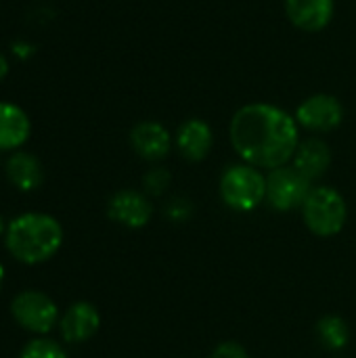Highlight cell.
Returning a JSON list of instances; mask_svg holds the SVG:
<instances>
[{"label": "cell", "mask_w": 356, "mask_h": 358, "mask_svg": "<svg viewBox=\"0 0 356 358\" xmlns=\"http://www.w3.org/2000/svg\"><path fill=\"white\" fill-rule=\"evenodd\" d=\"M229 134L237 155L254 168H281L300 145L296 117L269 103L243 105L233 115Z\"/></svg>", "instance_id": "1"}, {"label": "cell", "mask_w": 356, "mask_h": 358, "mask_svg": "<svg viewBox=\"0 0 356 358\" xmlns=\"http://www.w3.org/2000/svg\"><path fill=\"white\" fill-rule=\"evenodd\" d=\"M63 245L61 222L44 212H25L13 218L4 233L6 252L21 264L48 262Z\"/></svg>", "instance_id": "2"}, {"label": "cell", "mask_w": 356, "mask_h": 358, "mask_svg": "<svg viewBox=\"0 0 356 358\" xmlns=\"http://www.w3.org/2000/svg\"><path fill=\"white\" fill-rule=\"evenodd\" d=\"M220 197L235 212H252L266 199V176L250 166H229L220 176Z\"/></svg>", "instance_id": "3"}, {"label": "cell", "mask_w": 356, "mask_h": 358, "mask_svg": "<svg viewBox=\"0 0 356 358\" xmlns=\"http://www.w3.org/2000/svg\"><path fill=\"white\" fill-rule=\"evenodd\" d=\"M306 227L319 237L338 235L348 218V208L340 191L332 187H313L302 206Z\"/></svg>", "instance_id": "4"}, {"label": "cell", "mask_w": 356, "mask_h": 358, "mask_svg": "<svg viewBox=\"0 0 356 358\" xmlns=\"http://www.w3.org/2000/svg\"><path fill=\"white\" fill-rule=\"evenodd\" d=\"M10 315L21 329L36 336H46L59 325V308L55 300L38 289L19 292L10 302Z\"/></svg>", "instance_id": "5"}, {"label": "cell", "mask_w": 356, "mask_h": 358, "mask_svg": "<svg viewBox=\"0 0 356 358\" xmlns=\"http://www.w3.org/2000/svg\"><path fill=\"white\" fill-rule=\"evenodd\" d=\"M313 180L300 174L294 166H281L266 176V201L277 212H292L304 206L313 191Z\"/></svg>", "instance_id": "6"}, {"label": "cell", "mask_w": 356, "mask_h": 358, "mask_svg": "<svg viewBox=\"0 0 356 358\" xmlns=\"http://www.w3.org/2000/svg\"><path fill=\"white\" fill-rule=\"evenodd\" d=\"M298 126L313 132H329L338 128L344 120L342 103L332 94H313L296 109Z\"/></svg>", "instance_id": "7"}, {"label": "cell", "mask_w": 356, "mask_h": 358, "mask_svg": "<svg viewBox=\"0 0 356 358\" xmlns=\"http://www.w3.org/2000/svg\"><path fill=\"white\" fill-rule=\"evenodd\" d=\"M107 216L126 229H143L149 224V220L153 216V206L143 193L124 189V191H118L109 199Z\"/></svg>", "instance_id": "8"}, {"label": "cell", "mask_w": 356, "mask_h": 358, "mask_svg": "<svg viewBox=\"0 0 356 358\" xmlns=\"http://www.w3.org/2000/svg\"><path fill=\"white\" fill-rule=\"evenodd\" d=\"M101 327V315L90 302H73L59 321V331L67 344L88 342Z\"/></svg>", "instance_id": "9"}, {"label": "cell", "mask_w": 356, "mask_h": 358, "mask_svg": "<svg viewBox=\"0 0 356 358\" xmlns=\"http://www.w3.org/2000/svg\"><path fill=\"white\" fill-rule=\"evenodd\" d=\"M132 149L147 162H159L170 153V132L159 122H141L130 130Z\"/></svg>", "instance_id": "10"}, {"label": "cell", "mask_w": 356, "mask_h": 358, "mask_svg": "<svg viewBox=\"0 0 356 358\" xmlns=\"http://www.w3.org/2000/svg\"><path fill=\"white\" fill-rule=\"evenodd\" d=\"M334 0H285L290 21L302 31H321L334 19Z\"/></svg>", "instance_id": "11"}, {"label": "cell", "mask_w": 356, "mask_h": 358, "mask_svg": "<svg viewBox=\"0 0 356 358\" xmlns=\"http://www.w3.org/2000/svg\"><path fill=\"white\" fill-rule=\"evenodd\" d=\"M214 145V134L208 122L199 117H191L180 124L176 132V147L180 155L189 162H201L208 157Z\"/></svg>", "instance_id": "12"}, {"label": "cell", "mask_w": 356, "mask_h": 358, "mask_svg": "<svg viewBox=\"0 0 356 358\" xmlns=\"http://www.w3.org/2000/svg\"><path fill=\"white\" fill-rule=\"evenodd\" d=\"M4 172H6L8 182L23 193L36 191L44 180V170H42L40 159L27 151H15L6 159Z\"/></svg>", "instance_id": "13"}, {"label": "cell", "mask_w": 356, "mask_h": 358, "mask_svg": "<svg viewBox=\"0 0 356 358\" xmlns=\"http://www.w3.org/2000/svg\"><path fill=\"white\" fill-rule=\"evenodd\" d=\"M31 132L27 113L13 103L0 101V151L19 149Z\"/></svg>", "instance_id": "14"}, {"label": "cell", "mask_w": 356, "mask_h": 358, "mask_svg": "<svg viewBox=\"0 0 356 358\" xmlns=\"http://www.w3.org/2000/svg\"><path fill=\"white\" fill-rule=\"evenodd\" d=\"M292 159H294V168L300 174H304L308 180H317L329 170L332 151L327 143H323L321 138H306L304 143L298 145Z\"/></svg>", "instance_id": "15"}, {"label": "cell", "mask_w": 356, "mask_h": 358, "mask_svg": "<svg viewBox=\"0 0 356 358\" xmlns=\"http://www.w3.org/2000/svg\"><path fill=\"white\" fill-rule=\"evenodd\" d=\"M317 336L319 342L327 348V350H344L350 342V327L348 323L338 317V315H325L319 323H317Z\"/></svg>", "instance_id": "16"}, {"label": "cell", "mask_w": 356, "mask_h": 358, "mask_svg": "<svg viewBox=\"0 0 356 358\" xmlns=\"http://www.w3.org/2000/svg\"><path fill=\"white\" fill-rule=\"evenodd\" d=\"M19 358H67V352L63 350V346L55 340L48 338H34L29 340L21 352Z\"/></svg>", "instance_id": "17"}, {"label": "cell", "mask_w": 356, "mask_h": 358, "mask_svg": "<svg viewBox=\"0 0 356 358\" xmlns=\"http://www.w3.org/2000/svg\"><path fill=\"white\" fill-rule=\"evenodd\" d=\"M147 193L151 195H162L166 191V187L170 185V172L164 170V168H155L151 172H147L145 180H143Z\"/></svg>", "instance_id": "18"}, {"label": "cell", "mask_w": 356, "mask_h": 358, "mask_svg": "<svg viewBox=\"0 0 356 358\" xmlns=\"http://www.w3.org/2000/svg\"><path fill=\"white\" fill-rule=\"evenodd\" d=\"M193 214V206L191 201H187L185 197H174L168 206H166V216L172 220V222H185L189 220Z\"/></svg>", "instance_id": "19"}, {"label": "cell", "mask_w": 356, "mask_h": 358, "mask_svg": "<svg viewBox=\"0 0 356 358\" xmlns=\"http://www.w3.org/2000/svg\"><path fill=\"white\" fill-rule=\"evenodd\" d=\"M210 358H250L248 350L237 342H222L214 348Z\"/></svg>", "instance_id": "20"}, {"label": "cell", "mask_w": 356, "mask_h": 358, "mask_svg": "<svg viewBox=\"0 0 356 358\" xmlns=\"http://www.w3.org/2000/svg\"><path fill=\"white\" fill-rule=\"evenodd\" d=\"M6 73H8V61H6V57L0 52V80H2Z\"/></svg>", "instance_id": "21"}, {"label": "cell", "mask_w": 356, "mask_h": 358, "mask_svg": "<svg viewBox=\"0 0 356 358\" xmlns=\"http://www.w3.org/2000/svg\"><path fill=\"white\" fill-rule=\"evenodd\" d=\"M6 227H8V222H4V218L0 216V237H2L4 233H6Z\"/></svg>", "instance_id": "22"}, {"label": "cell", "mask_w": 356, "mask_h": 358, "mask_svg": "<svg viewBox=\"0 0 356 358\" xmlns=\"http://www.w3.org/2000/svg\"><path fill=\"white\" fill-rule=\"evenodd\" d=\"M2 285H4V266L0 264V289H2Z\"/></svg>", "instance_id": "23"}]
</instances>
